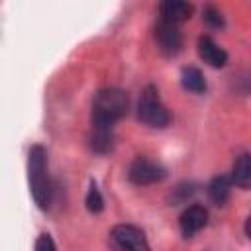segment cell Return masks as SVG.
I'll return each mask as SVG.
<instances>
[{
    "label": "cell",
    "instance_id": "6da1fadb",
    "mask_svg": "<svg viewBox=\"0 0 251 251\" xmlns=\"http://www.w3.org/2000/svg\"><path fill=\"white\" fill-rule=\"evenodd\" d=\"M129 98L122 88H100L92 98V126L112 127L127 114Z\"/></svg>",
    "mask_w": 251,
    "mask_h": 251
},
{
    "label": "cell",
    "instance_id": "7a4b0ae2",
    "mask_svg": "<svg viewBox=\"0 0 251 251\" xmlns=\"http://www.w3.org/2000/svg\"><path fill=\"white\" fill-rule=\"evenodd\" d=\"M27 182L37 208L47 210L51 204V180L47 173V151L43 145H33L27 153Z\"/></svg>",
    "mask_w": 251,
    "mask_h": 251
},
{
    "label": "cell",
    "instance_id": "3957f363",
    "mask_svg": "<svg viewBox=\"0 0 251 251\" xmlns=\"http://www.w3.org/2000/svg\"><path fill=\"white\" fill-rule=\"evenodd\" d=\"M137 118L139 122L151 126V127H165L171 122V114L165 108V104L159 98V90L153 84H147L141 90L139 102H137Z\"/></svg>",
    "mask_w": 251,
    "mask_h": 251
},
{
    "label": "cell",
    "instance_id": "277c9868",
    "mask_svg": "<svg viewBox=\"0 0 251 251\" xmlns=\"http://www.w3.org/2000/svg\"><path fill=\"white\" fill-rule=\"evenodd\" d=\"M165 176H167V171L159 163H155V161H151L147 157L133 159L131 165H129V169H127V178L133 184H137V186L161 182Z\"/></svg>",
    "mask_w": 251,
    "mask_h": 251
},
{
    "label": "cell",
    "instance_id": "5b68a950",
    "mask_svg": "<svg viewBox=\"0 0 251 251\" xmlns=\"http://www.w3.org/2000/svg\"><path fill=\"white\" fill-rule=\"evenodd\" d=\"M112 239L122 251H151L145 233L131 224H118L112 229Z\"/></svg>",
    "mask_w": 251,
    "mask_h": 251
},
{
    "label": "cell",
    "instance_id": "8992f818",
    "mask_svg": "<svg viewBox=\"0 0 251 251\" xmlns=\"http://www.w3.org/2000/svg\"><path fill=\"white\" fill-rule=\"evenodd\" d=\"M155 37H157L159 49L167 57H175L182 49V33H180L176 24L159 20V24L155 27Z\"/></svg>",
    "mask_w": 251,
    "mask_h": 251
},
{
    "label": "cell",
    "instance_id": "52a82bcc",
    "mask_svg": "<svg viewBox=\"0 0 251 251\" xmlns=\"http://www.w3.org/2000/svg\"><path fill=\"white\" fill-rule=\"evenodd\" d=\"M206 224H208V210L204 206H200V204L188 206L180 214V218H178V227H180V231H182L184 237H192Z\"/></svg>",
    "mask_w": 251,
    "mask_h": 251
},
{
    "label": "cell",
    "instance_id": "ba28073f",
    "mask_svg": "<svg viewBox=\"0 0 251 251\" xmlns=\"http://www.w3.org/2000/svg\"><path fill=\"white\" fill-rule=\"evenodd\" d=\"M198 55L204 63H208L214 69H222L227 63V53L222 49L210 35H202L198 39Z\"/></svg>",
    "mask_w": 251,
    "mask_h": 251
},
{
    "label": "cell",
    "instance_id": "9c48e42d",
    "mask_svg": "<svg viewBox=\"0 0 251 251\" xmlns=\"http://www.w3.org/2000/svg\"><path fill=\"white\" fill-rule=\"evenodd\" d=\"M159 14L163 22H171V24H180L184 20L190 18L192 14V4L184 2V0H165L159 4Z\"/></svg>",
    "mask_w": 251,
    "mask_h": 251
},
{
    "label": "cell",
    "instance_id": "30bf717a",
    "mask_svg": "<svg viewBox=\"0 0 251 251\" xmlns=\"http://www.w3.org/2000/svg\"><path fill=\"white\" fill-rule=\"evenodd\" d=\"M229 180H231V184H235L243 190L249 188V184H251V155L247 151H243L235 157Z\"/></svg>",
    "mask_w": 251,
    "mask_h": 251
},
{
    "label": "cell",
    "instance_id": "8fae6325",
    "mask_svg": "<svg viewBox=\"0 0 251 251\" xmlns=\"http://www.w3.org/2000/svg\"><path fill=\"white\" fill-rule=\"evenodd\" d=\"M88 143H90V149L100 153V155L110 153L112 147H114L112 127H96V126H92V133L88 137Z\"/></svg>",
    "mask_w": 251,
    "mask_h": 251
},
{
    "label": "cell",
    "instance_id": "7c38bea8",
    "mask_svg": "<svg viewBox=\"0 0 251 251\" xmlns=\"http://www.w3.org/2000/svg\"><path fill=\"white\" fill-rule=\"evenodd\" d=\"M229 194H231V180H229V176L220 175V176H214L210 180V184H208V196H210V200L214 204L224 206L227 202Z\"/></svg>",
    "mask_w": 251,
    "mask_h": 251
},
{
    "label": "cell",
    "instance_id": "4fadbf2b",
    "mask_svg": "<svg viewBox=\"0 0 251 251\" xmlns=\"http://www.w3.org/2000/svg\"><path fill=\"white\" fill-rule=\"evenodd\" d=\"M180 84L184 90L194 92V94H202L206 92V78L202 75L200 69L196 67H184L180 73Z\"/></svg>",
    "mask_w": 251,
    "mask_h": 251
},
{
    "label": "cell",
    "instance_id": "5bb4252c",
    "mask_svg": "<svg viewBox=\"0 0 251 251\" xmlns=\"http://www.w3.org/2000/svg\"><path fill=\"white\" fill-rule=\"evenodd\" d=\"M84 204H86V210H88L90 214H100V212L104 210V198H102L100 188H98V184H96L94 180H92L90 186H88Z\"/></svg>",
    "mask_w": 251,
    "mask_h": 251
},
{
    "label": "cell",
    "instance_id": "9a60e30c",
    "mask_svg": "<svg viewBox=\"0 0 251 251\" xmlns=\"http://www.w3.org/2000/svg\"><path fill=\"white\" fill-rule=\"evenodd\" d=\"M204 20L212 27H222L224 25V16L216 6H206L204 8Z\"/></svg>",
    "mask_w": 251,
    "mask_h": 251
},
{
    "label": "cell",
    "instance_id": "2e32d148",
    "mask_svg": "<svg viewBox=\"0 0 251 251\" xmlns=\"http://www.w3.org/2000/svg\"><path fill=\"white\" fill-rule=\"evenodd\" d=\"M35 251H57L53 237L49 233H39V237L35 239Z\"/></svg>",
    "mask_w": 251,
    "mask_h": 251
}]
</instances>
